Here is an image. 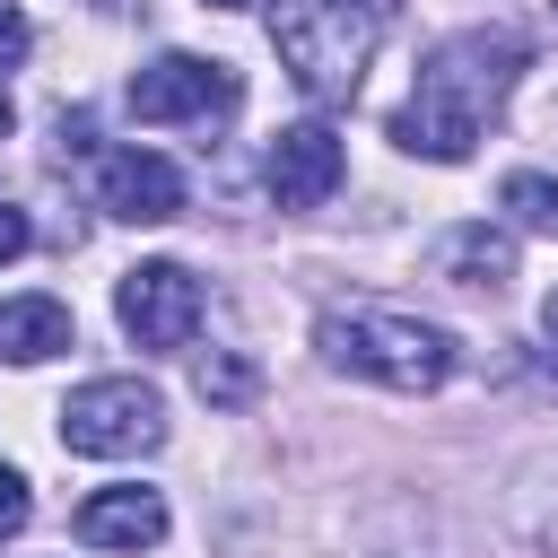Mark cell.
<instances>
[{
	"instance_id": "obj_5",
	"label": "cell",
	"mask_w": 558,
	"mask_h": 558,
	"mask_svg": "<svg viewBox=\"0 0 558 558\" xmlns=\"http://www.w3.org/2000/svg\"><path fill=\"white\" fill-rule=\"evenodd\" d=\"M235 105H244L235 70L227 61H201V52H157L131 78V113L140 122H227Z\"/></svg>"
},
{
	"instance_id": "obj_8",
	"label": "cell",
	"mask_w": 558,
	"mask_h": 558,
	"mask_svg": "<svg viewBox=\"0 0 558 558\" xmlns=\"http://www.w3.org/2000/svg\"><path fill=\"white\" fill-rule=\"evenodd\" d=\"M340 166H349L340 140H331L323 122H296V131L270 140V166H262V174H270V201H279V209H323V201L340 192Z\"/></svg>"
},
{
	"instance_id": "obj_9",
	"label": "cell",
	"mask_w": 558,
	"mask_h": 558,
	"mask_svg": "<svg viewBox=\"0 0 558 558\" xmlns=\"http://www.w3.org/2000/svg\"><path fill=\"white\" fill-rule=\"evenodd\" d=\"M78 541L87 549H157L166 541V497L157 488H96L78 506Z\"/></svg>"
},
{
	"instance_id": "obj_10",
	"label": "cell",
	"mask_w": 558,
	"mask_h": 558,
	"mask_svg": "<svg viewBox=\"0 0 558 558\" xmlns=\"http://www.w3.org/2000/svg\"><path fill=\"white\" fill-rule=\"evenodd\" d=\"M70 349V305L61 296H9L0 305V357L9 366H44Z\"/></svg>"
},
{
	"instance_id": "obj_13",
	"label": "cell",
	"mask_w": 558,
	"mask_h": 558,
	"mask_svg": "<svg viewBox=\"0 0 558 558\" xmlns=\"http://www.w3.org/2000/svg\"><path fill=\"white\" fill-rule=\"evenodd\" d=\"M201 392L235 410V401H253V366L244 357H201Z\"/></svg>"
},
{
	"instance_id": "obj_11",
	"label": "cell",
	"mask_w": 558,
	"mask_h": 558,
	"mask_svg": "<svg viewBox=\"0 0 558 558\" xmlns=\"http://www.w3.org/2000/svg\"><path fill=\"white\" fill-rule=\"evenodd\" d=\"M445 279L497 296V288L514 279V235H506V227H453V235H445Z\"/></svg>"
},
{
	"instance_id": "obj_19",
	"label": "cell",
	"mask_w": 558,
	"mask_h": 558,
	"mask_svg": "<svg viewBox=\"0 0 558 558\" xmlns=\"http://www.w3.org/2000/svg\"><path fill=\"white\" fill-rule=\"evenodd\" d=\"M209 9H253V0H209Z\"/></svg>"
},
{
	"instance_id": "obj_16",
	"label": "cell",
	"mask_w": 558,
	"mask_h": 558,
	"mask_svg": "<svg viewBox=\"0 0 558 558\" xmlns=\"http://www.w3.org/2000/svg\"><path fill=\"white\" fill-rule=\"evenodd\" d=\"M17 52H26V9L0 0V61H17Z\"/></svg>"
},
{
	"instance_id": "obj_18",
	"label": "cell",
	"mask_w": 558,
	"mask_h": 558,
	"mask_svg": "<svg viewBox=\"0 0 558 558\" xmlns=\"http://www.w3.org/2000/svg\"><path fill=\"white\" fill-rule=\"evenodd\" d=\"M9 122H17V105H9V78H0V140H9Z\"/></svg>"
},
{
	"instance_id": "obj_1",
	"label": "cell",
	"mask_w": 558,
	"mask_h": 558,
	"mask_svg": "<svg viewBox=\"0 0 558 558\" xmlns=\"http://www.w3.org/2000/svg\"><path fill=\"white\" fill-rule=\"evenodd\" d=\"M523 78V35L514 26H462L445 35L427 61H418V87L410 105L392 113V140L410 157H436V166H462L480 148V131L497 122V105L514 96Z\"/></svg>"
},
{
	"instance_id": "obj_12",
	"label": "cell",
	"mask_w": 558,
	"mask_h": 558,
	"mask_svg": "<svg viewBox=\"0 0 558 558\" xmlns=\"http://www.w3.org/2000/svg\"><path fill=\"white\" fill-rule=\"evenodd\" d=\"M497 201L514 209V227L558 235V174H506V192H497Z\"/></svg>"
},
{
	"instance_id": "obj_3",
	"label": "cell",
	"mask_w": 558,
	"mask_h": 558,
	"mask_svg": "<svg viewBox=\"0 0 558 558\" xmlns=\"http://www.w3.org/2000/svg\"><path fill=\"white\" fill-rule=\"evenodd\" d=\"M270 44L288 61V78L314 105H349L375 44H384V0H279L270 9Z\"/></svg>"
},
{
	"instance_id": "obj_15",
	"label": "cell",
	"mask_w": 558,
	"mask_h": 558,
	"mask_svg": "<svg viewBox=\"0 0 558 558\" xmlns=\"http://www.w3.org/2000/svg\"><path fill=\"white\" fill-rule=\"evenodd\" d=\"M26 244H35V227H26V209H17V201H0V262H17Z\"/></svg>"
},
{
	"instance_id": "obj_17",
	"label": "cell",
	"mask_w": 558,
	"mask_h": 558,
	"mask_svg": "<svg viewBox=\"0 0 558 558\" xmlns=\"http://www.w3.org/2000/svg\"><path fill=\"white\" fill-rule=\"evenodd\" d=\"M541 331H549V349H558V288H549V305H541Z\"/></svg>"
},
{
	"instance_id": "obj_4",
	"label": "cell",
	"mask_w": 558,
	"mask_h": 558,
	"mask_svg": "<svg viewBox=\"0 0 558 558\" xmlns=\"http://www.w3.org/2000/svg\"><path fill=\"white\" fill-rule=\"evenodd\" d=\"M61 445L87 453V462H131V453L166 445V401H157V384H140V375H96V384H78V392L61 401Z\"/></svg>"
},
{
	"instance_id": "obj_2",
	"label": "cell",
	"mask_w": 558,
	"mask_h": 558,
	"mask_svg": "<svg viewBox=\"0 0 558 558\" xmlns=\"http://www.w3.org/2000/svg\"><path fill=\"white\" fill-rule=\"evenodd\" d=\"M314 349L340 375L384 384V392H436L453 375V331L445 323H418L401 305H331L314 323Z\"/></svg>"
},
{
	"instance_id": "obj_6",
	"label": "cell",
	"mask_w": 558,
	"mask_h": 558,
	"mask_svg": "<svg viewBox=\"0 0 558 558\" xmlns=\"http://www.w3.org/2000/svg\"><path fill=\"white\" fill-rule=\"evenodd\" d=\"M113 314H122V331L140 349H183L201 331V279L183 262H140V270H122Z\"/></svg>"
},
{
	"instance_id": "obj_14",
	"label": "cell",
	"mask_w": 558,
	"mask_h": 558,
	"mask_svg": "<svg viewBox=\"0 0 558 558\" xmlns=\"http://www.w3.org/2000/svg\"><path fill=\"white\" fill-rule=\"evenodd\" d=\"M26 514H35V497H26V480L0 462V541H17V532H26Z\"/></svg>"
},
{
	"instance_id": "obj_7",
	"label": "cell",
	"mask_w": 558,
	"mask_h": 558,
	"mask_svg": "<svg viewBox=\"0 0 558 558\" xmlns=\"http://www.w3.org/2000/svg\"><path fill=\"white\" fill-rule=\"evenodd\" d=\"M96 201H105L122 227H166V218H183V174H174V157H157V148H113L105 174H96Z\"/></svg>"
}]
</instances>
